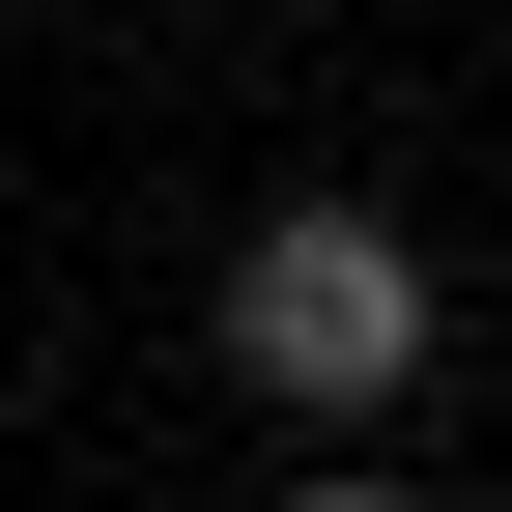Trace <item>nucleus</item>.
Segmentation results:
<instances>
[{"label":"nucleus","mask_w":512,"mask_h":512,"mask_svg":"<svg viewBox=\"0 0 512 512\" xmlns=\"http://www.w3.org/2000/svg\"><path fill=\"white\" fill-rule=\"evenodd\" d=\"M228 370H256L285 427L427 399V228H399V200H285V228H228Z\"/></svg>","instance_id":"obj_1"},{"label":"nucleus","mask_w":512,"mask_h":512,"mask_svg":"<svg viewBox=\"0 0 512 512\" xmlns=\"http://www.w3.org/2000/svg\"><path fill=\"white\" fill-rule=\"evenodd\" d=\"M285 512H427V484H285Z\"/></svg>","instance_id":"obj_2"}]
</instances>
